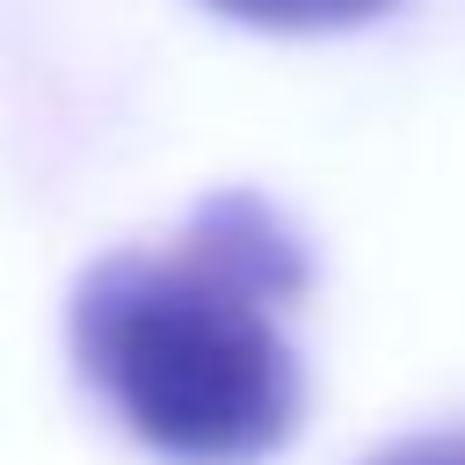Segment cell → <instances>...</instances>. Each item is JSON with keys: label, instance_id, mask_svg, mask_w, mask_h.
<instances>
[{"label": "cell", "instance_id": "cell-1", "mask_svg": "<svg viewBox=\"0 0 465 465\" xmlns=\"http://www.w3.org/2000/svg\"><path fill=\"white\" fill-rule=\"evenodd\" d=\"M305 291L291 225L254 189L196 203L182 247L102 254L65 334L116 421L174 465H254L298 421V356L276 305Z\"/></svg>", "mask_w": 465, "mask_h": 465}, {"label": "cell", "instance_id": "cell-2", "mask_svg": "<svg viewBox=\"0 0 465 465\" xmlns=\"http://www.w3.org/2000/svg\"><path fill=\"white\" fill-rule=\"evenodd\" d=\"M232 22H262V29H341V22H363L392 0H203Z\"/></svg>", "mask_w": 465, "mask_h": 465}, {"label": "cell", "instance_id": "cell-3", "mask_svg": "<svg viewBox=\"0 0 465 465\" xmlns=\"http://www.w3.org/2000/svg\"><path fill=\"white\" fill-rule=\"evenodd\" d=\"M363 465H465V429H429V436L385 443V450L363 458Z\"/></svg>", "mask_w": 465, "mask_h": 465}]
</instances>
